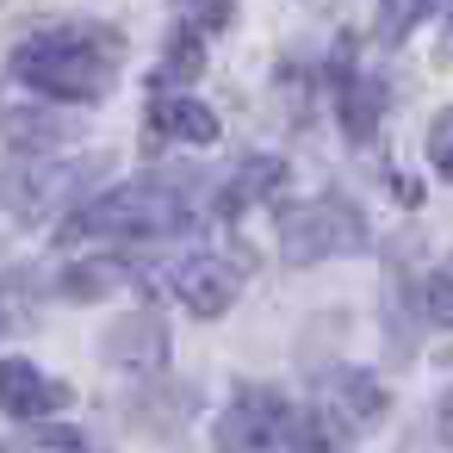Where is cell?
I'll use <instances>...</instances> for the list:
<instances>
[{
  "label": "cell",
  "mask_w": 453,
  "mask_h": 453,
  "mask_svg": "<svg viewBox=\"0 0 453 453\" xmlns=\"http://www.w3.org/2000/svg\"><path fill=\"white\" fill-rule=\"evenodd\" d=\"M119 57H125V38L112 26H44L13 50V75L44 100L94 106L112 94Z\"/></svg>",
  "instance_id": "cell-1"
},
{
  "label": "cell",
  "mask_w": 453,
  "mask_h": 453,
  "mask_svg": "<svg viewBox=\"0 0 453 453\" xmlns=\"http://www.w3.org/2000/svg\"><path fill=\"white\" fill-rule=\"evenodd\" d=\"M193 224V205L187 193H174L168 180H131V187H112L88 205H75V218L63 224V242H156V236H180Z\"/></svg>",
  "instance_id": "cell-2"
},
{
  "label": "cell",
  "mask_w": 453,
  "mask_h": 453,
  "mask_svg": "<svg viewBox=\"0 0 453 453\" xmlns=\"http://www.w3.org/2000/svg\"><path fill=\"white\" fill-rule=\"evenodd\" d=\"M366 242H372V230H366L360 205L342 199V193H317L304 205H286V218H280V255H286V267H317L329 255H360Z\"/></svg>",
  "instance_id": "cell-3"
},
{
  "label": "cell",
  "mask_w": 453,
  "mask_h": 453,
  "mask_svg": "<svg viewBox=\"0 0 453 453\" xmlns=\"http://www.w3.org/2000/svg\"><path fill=\"white\" fill-rule=\"evenodd\" d=\"M292 403L273 385H242L218 416V453H280L292 434Z\"/></svg>",
  "instance_id": "cell-4"
},
{
  "label": "cell",
  "mask_w": 453,
  "mask_h": 453,
  "mask_svg": "<svg viewBox=\"0 0 453 453\" xmlns=\"http://www.w3.org/2000/svg\"><path fill=\"white\" fill-rule=\"evenodd\" d=\"M242 280H249V255H236V261H224V255H187V261H174V298L193 317H224L242 298Z\"/></svg>",
  "instance_id": "cell-5"
},
{
  "label": "cell",
  "mask_w": 453,
  "mask_h": 453,
  "mask_svg": "<svg viewBox=\"0 0 453 453\" xmlns=\"http://www.w3.org/2000/svg\"><path fill=\"white\" fill-rule=\"evenodd\" d=\"M100 354H106V366H119V372H143V379H156V372L168 366V329H162V317L131 311V317H119V323L106 329Z\"/></svg>",
  "instance_id": "cell-6"
},
{
  "label": "cell",
  "mask_w": 453,
  "mask_h": 453,
  "mask_svg": "<svg viewBox=\"0 0 453 453\" xmlns=\"http://www.w3.org/2000/svg\"><path fill=\"white\" fill-rule=\"evenodd\" d=\"M323 391H329V416H335L342 428H354V434L379 428L385 410H391L385 385H379L372 372H360V366H335V372L323 379Z\"/></svg>",
  "instance_id": "cell-7"
},
{
  "label": "cell",
  "mask_w": 453,
  "mask_h": 453,
  "mask_svg": "<svg viewBox=\"0 0 453 453\" xmlns=\"http://www.w3.org/2000/svg\"><path fill=\"white\" fill-rule=\"evenodd\" d=\"M379 112H385V81L348 69V44H342L335 50V119H342V131L354 143H366L379 131Z\"/></svg>",
  "instance_id": "cell-8"
},
{
  "label": "cell",
  "mask_w": 453,
  "mask_h": 453,
  "mask_svg": "<svg viewBox=\"0 0 453 453\" xmlns=\"http://www.w3.org/2000/svg\"><path fill=\"white\" fill-rule=\"evenodd\" d=\"M69 403V385L44 379L32 360H0V410L19 416V422H38L44 410H63Z\"/></svg>",
  "instance_id": "cell-9"
},
{
  "label": "cell",
  "mask_w": 453,
  "mask_h": 453,
  "mask_svg": "<svg viewBox=\"0 0 453 453\" xmlns=\"http://www.w3.org/2000/svg\"><path fill=\"white\" fill-rule=\"evenodd\" d=\"M150 131L162 143H199L205 150V143H218V112L193 94H156L150 100Z\"/></svg>",
  "instance_id": "cell-10"
},
{
  "label": "cell",
  "mask_w": 453,
  "mask_h": 453,
  "mask_svg": "<svg viewBox=\"0 0 453 453\" xmlns=\"http://www.w3.org/2000/svg\"><path fill=\"white\" fill-rule=\"evenodd\" d=\"M286 187V162L280 156H249L230 180H224V193H218V218H236V211H249V205H261V199H273Z\"/></svg>",
  "instance_id": "cell-11"
},
{
  "label": "cell",
  "mask_w": 453,
  "mask_h": 453,
  "mask_svg": "<svg viewBox=\"0 0 453 453\" xmlns=\"http://www.w3.org/2000/svg\"><path fill=\"white\" fill-rule=\"evenodd\" d=\"M422 298L410 292V273H391L385 280V348L391 360H410L416 354V335H422Z\"/></svg>",
  "instance_id": "cell-12"
},
{
  "label": "cell",
  "mask_w": 453,
  "mask_h": 453,
  "mask_svg": "<svg viewBox=\"0 0 453 453\" xmlns=\"http://www.w3.org/2000/svg\"><path fill=\"white\" fill-rule=\"evenodd\" d=\"M88 168H94V162H69V168H32V174H26V218L69 205V199L88 187Z\"/></svg>",
  "instance_id": "cell-13"
},
{
  "label": "cell",
  "mask_w": 453,
  "mask_h": 453,
  "mask_svg": "<svg viewBox=\"0 0 453 453\" xmlns=\"http://www.w3.org/2000/svg\"><path fill=\"white\" fill-rule=\"evenodd\" d=\"M0 131H7V143H19V150H57V143H69L75 137V125L69 119H50V112H0Z\"/></svg>",
  "instance_id": "cell-14"
},
{
  "label": "cell",
  "mask_w": 453,
  "mask_h": 453,
  "mask_svg": "<svg viewBox=\"0 0 453 453\" xmlns=\"http://www.w3.org/2000/svg\"><path fill=\"white\" fill-rule=\"evenodd\" d=\"M286 453H342V422L329 410H298L292 434H286Z\"/></svg>",
  "instance_id": "cell-15"
},
{
  "label": "cell",
  "mask_w": 453,
  "mask_h": 453,
  "mask_svg": "<svg viewBox=\"0 0 453 453\" xmlns=\"http://www.w3.org/2000/svg\"><path fill=\"white\" fill-rule=\"evenodd\" d=\"M131 273H125V261H75L69 273H63V292L69 298H106L112 286H125Z\"/></svg>",
  "instance_id": "cell-16"
},
{
  "label": "cell",
  "mask_w": 453,
  "mask_h": 453,
  "mask_svg": "<svg viewBox=\"0 0 453 453\" xmlns=\"http://www.w3.org/2000/svg\"><path fill=\"white\" fill-rule=\"evenodd\" d=\"M205 69V44H199V32L193 26H180L174 38H168V57H162V81H193Z\"/></svg>",
  "instance_id": "cell-17"
},
{
  "label": "cell",
  "mask_w": 453,
  "mask_h": 453,
  "mask_svg": "<svg viewBox=\"0 0 453 453\" xmlns=\"http://www.w3.org/2000/svg\"><path fill=\"white\" fill-rule=\"evenodd\" d=\"M428 7H434V0H379V38L385 44H403Z\"/></svg>",
  "instance_id": "cell-18"
},
{
  "label": "cell",
  "mask_w": 453,
  "mask_h": 453,
  "mask_svg": "<svg viewBox=\"0 0 453 453\" xmlns=\"http://www.w3.org/2000/svg\"><path fill=\"white\" fill-rule=\"evenodd\" d=\"M131 410H137V422H150V428H156V434H168V428H174V422H180V416H174V410H193V391H187V385H168V391H162V397H150V403H143V397H137V403H131Z\"/></svg>",
  "instance_id": "cell-19"
},
{
  "label": "cell",
  "mask_w": 453,
  "mask_h": 453,
  "mask_svg": "<svg viewBox=\"0 0 453 453\" xmlns=\"http://www.w3.org/2000/svg\"><path fill=\"white\" fill-rule=\"evenodd\" d=\"M422 317L441 323V329H453V261H441V267L428 273V286H422Z\"/></svg>",
  "instance_id": "cell-20"
},
{
  "label": "cell",
  "mask_w": 453,
  "mask_h": 453,
  "mask_svg": "<svg viewBox=\"0 0 453 453\" xmlns=\"http://www.w3.org/2000/svg\"><path fill=\"white\" fill-rule=\"evenodd\" d=\"M26 453H88V434L81 428H69V422H32V434H26Z\"/></svg>",
  "instance_id": "cell-21"
},
{
  "label": "cell",
  "mask_w": 453,
  "mask_h": 453,
  "mask_svg": "<svg viewBox=\"0 0 453 453\" xmlns=\"http://www.w3.org/2000/svg\"><path fill=\"white\" fill-rule=\"evenodd\" d=\"M428 162H434L441 180H453V106H441L434 125H428Z\"/></svg>",
  "instance_id": "cell-22"
},
{
  "label": "cell",
  "mask_w": 453,
  "mask_h": 453,
  "mask_svg": "<svg viewBox=\"0 0 453 453\" xmlns=\"http://www.w3.org/2000/svg\"><path fill=\"white\" fill-rule=\"evenodd\" d=\"M174 7H180L187 26H199V32H224V26L236 19V0H174Z\"/></svg>",
  "instance_id": "cell-23"
},
{
  "label": "cell",
  "mask_w": 453,
  "mask_h": 453,
  "mask_svg": "<svg viewBox=\"0 0 453 453\" xmlns=\"http://www.w3.org/2000/svg\"><path fill=\"white\" fill-rule=\"evenodd\" d=\"M434 434H441V447H453V391H441V403H434Z\"/></svg>",
  "instance_id": "cell-24"
},
{
  "label": "cell",
  "mask_w": 453,
  "mask_h": 453,
  "mask_svg": "<svg viewBox=\"0 0 453 453\" xmlns=\"http://www.w3.org/2000/svg\"><path fill=\"white\" fill-rule=\"evenodd\" d=\"M0 453H7V447H0Z\"/></svg>",
  "instance_id": "cell-25"
}]
</instances>
